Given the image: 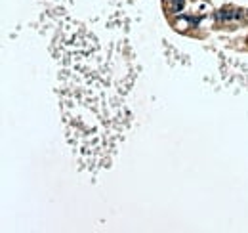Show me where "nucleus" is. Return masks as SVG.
Segmentation results:
<instances>
[]
</instances>
